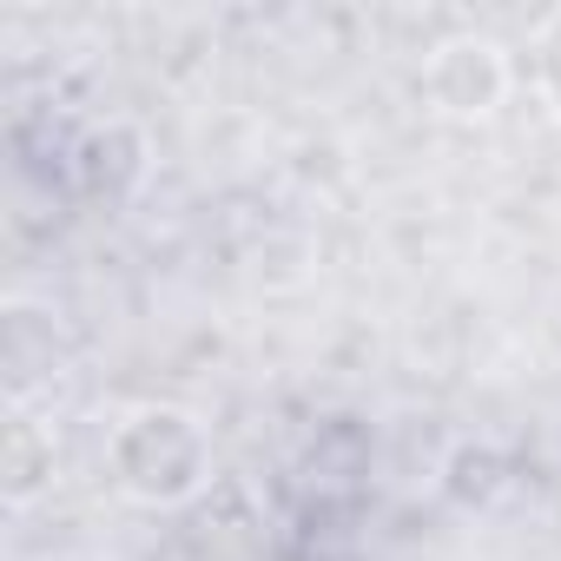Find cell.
I'll list each match as a JSON object with an SVG mask.
<instances>
[{
  "instance_id": "cell-5",
  "label": "cell",
  "mask_w": 561,
  "mask_h": 561,
  "mask_svg": "<svg viewBox=\"0 0 561 561\" xmlns=\"http://www.w3.org/2000/svg\"><path fill=\"white\" fill-rule=\"evenodd\" d=\"M54 482H60V430L41 410H8V436H0V502H8V515L41 508Z\"/></svg>"
},
{
  "instance_id": "cell-6",
  "label": "cell",
  "mask_w": 561,
  "mask_h": 561,
  "mask_svg": "<svg viewBox=\"0 0 561 561\" xmlns=\"http://www.w3.org/2000/svg\"><path fill=\"white\" fill-rule=\"evenodd\" d=\"M508 449L502 443H482V436H469V443H456L449 456H443V495L456 502V508H495L502 495H508Z\"/></svg>"
},
{
  "instance_id": "cell-1",
  "label": "cell",
  "mask_w": 561,
  "mask_h": 561,
  "mask_svg": "<svg viewBox=\"0 0 561 561\" xmlns=\"http://www.w3.org/2000/svg\"><path fill=\"white\" fill-rule=\"evenodd\" d=\"M106 482L113 495H126L133 508H185L211 489V469H218V443H211V423L185 403H165V397H146V403H126L106 430Z\"/></svg>"
},
{
  "instance_id": "cell-4",
  "label": "cell",
  "mask_w": 561,
  "mask_h": 561,
  "mask_svg": "<svg viewBox=\"0 0 561 561\" xmlns=\"http://www.w3.org/2000/svg\"><path fill=\"white\" fill-rule=\"evenodd\" d=\"M146 172H152V146H146V133L133 119H93L73 139V185L87 198L119 205V198H133L146 185Z\"/></svg>"
},
{
  "instance_id": "cell-2",
  "label": "cell",
  "mask_w": 561,
  "mask_h": 561,
  "mask_svg": "<svg viewBox=\"0 0 561 561\" xmlns=\"http://www.w3.org/2000/svg\"><path fill=\"white\" fill-rule=\"evenodd\" d=\"M416 93L436 119H456V126H476V119H495L515 93V60L495 34H443L416 73Z\"/></svg>"
},
{
  "instance_id": "cell-7",
  "label": "cell",
  "mask_w": 561,
  "mask_h": 561,
  "mask_svg": "<svg viewBox=\"0 0 561 561\" xmlns=\"http://www.w3.org/2000/svg\"><path fill=\"white\" fill-rule=\"evenodd\" d=\"M528 67H535V93H541V106L561 119V8L535 21V34H528Z\"/></svg>"
},
{
  "instance_id": "cell-3",
  "label": "cell",
  "mask_w": 561,
  "mask_h": 561,
  "mask_svg": "<svg viewBox=\"0 0 561 561\" xmlns=\"http://www.w3.org/2000/svg\"><path fill=\"white\" fill-rule=\"evenodd\" d=\"M0 364H8V403L14 410H34V390L60 377L67 364V344H60V318L54 305L14 291L0 305Z\"/></svg>"
}]
</instances>
